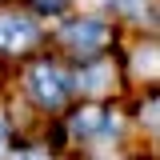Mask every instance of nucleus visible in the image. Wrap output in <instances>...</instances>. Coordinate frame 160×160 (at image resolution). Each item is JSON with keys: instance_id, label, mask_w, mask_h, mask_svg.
<instances>
[{"instance_id": "obj_1", "label": "nucleus", "mask_w": 160, "mask_h": 160, "mask_svg": "<svg viewBox=\"0 0 160 160\" xmlns=\"http://www.w3.org/2000/svg\"><path fill=\"white\" fill-rule=\"evenodd\" d=\"M60 40H64L76 56H92V52H100V48L108 44V24L96 20V16H76V20L64 24Z\"/></svg>"}, {"instance_id": "obj_2", "label": "nucleus", "mask_w": 160, "mask_h": 160, "mask_svg": "<svg viewBox=\"0 0 160 160\" xmlns=\"http://www.w3.org/2000/svg\"><path fill=\"white\" fill-rule=\"evenodd\" d=\"M28 92H32V100L40 108H60L64 96H68V76L56 64H36L28 72Z\"/></svg>"}, {"instance_id": "obj_3", "label": "nucleus", "mask_w": 160, "mask_h": 160, "mask_svg": "<svg viewBox=\"0 0 160 160\" xmlns=\"http://www.w3.org/2000/svg\"><path fill=\"white\" fill-rule=\"evenodd\" d=\"M32 40H36V24L28 16H16V12L0 16V52H24Z\"/></svg>"}, {"instance_id": "obj_4", "label": "nucleus", "mask_w": 160, "mask_h": 160, "mask_svg": "<svg viewBox=\"0 0 160 160\" xmlns=\"http://www.w3.org/2000/svg\"><path fill=\"white\" fill-rule=\"evenodd\" d=\"M72 132L76 136H104V132H116V120L100 108H80L72 116Z\"/></svg>"}, {"instance_id": "obj_5", "label": "nucleus", "mask_w": 160, "mask_h": 160, "mask_svg": "<svg viewBox=\"0 0 160 160\" xmlns=\"http://www.w3.org/2000/svg\"><path fill=\"white\" fill-rule=\"evenodd\" d=\"M80 92H92V96H100V92H108V84H112V64H92V68H84L76 76Z\"/></svg>"}, {"instance_id": "obj_6", "label": "nucleus", "mask_w": 160, "mask_h": 160, "mask_svg": "<svg viewBox=\"0 0 160 160\" xmlns=\"http://www.w3.org/2000/svg\"><path fill=\"white\" fill-rule=\"evenodd\" d=\"M12 160H52L48 156V148H36V144H28V148H16Z\"/></svg>"}, {"instance_id": "obj_7", "label": "nucleus", "mask_w": 160, "mask_h": 160, "mask_svg": "<svg viewBox=\"0 0 160 160\" xmlns=\"http://www.w3.org/2000/svg\"><path fill=\"white\" fill-rule=\"evenodd\" d=\"M136 68H140V72L148 68V76L156 72V52H152V44H148V48H140V52H136Z\"/></svg>"}, {"instance_id": "obj_8", "label": "nucleus", "mask_w": 160, "mask_h": 160, "mask_svg": "<svg viewBox=\"0 0 160 160\" xmlns=\"http://www.w3.org/2000/svg\"><path fill=\"white\" fill-rule=\"evenodd\" d=\"M112 4H116V8H124V12H132V16H136V12H144V0H112Z\"/></svg>"}, {"instance_id": "obj_9", "label": "nucleus", "mask_w": 160, "mask_h": 160, "mask_svg": "<svg viewBox=\"0 0 160 160\" xmlns=\"http://www.w3.org/2000/svg\"><path fill=\"white\" fill-rule=\"evenodd\" d=\"M4 144H8V124H4V116H0V156H4Z\"/></svg>"}, {"instance_id": "obj_10", "label": "nucleus", "mask_w": 160, "mask_h": 160, "mask_svg": "<svg viewBox=\"0 0 160 160\" xmlns=\"http://www.w3.org/2000/svg\"><path fill=\"white\" fill-rule=\"evenodd\" d=\"M40 8H60V0H36Z\"/></svg>"}]
</instances>
